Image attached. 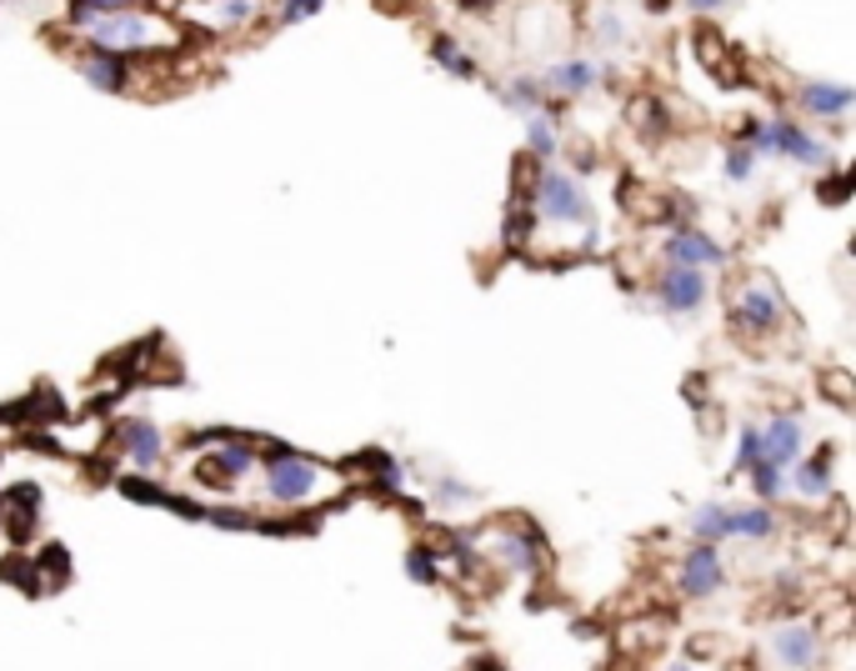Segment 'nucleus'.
I'll return each mask as SVG.
<instances>
[{
	"label": "nucleus",
	"instance_id": "nucleus-9",
	"mask_svg": "<svg viewBox=\"0 0 856 671\" xmlns=\"http://www.w3.org/2000/svg\"><path fill=\"white\" fill-rule=\"evenodd\" d=\"M81 65V76L96 90H126V55L100 51V45H86V51H71Z\"/></svg>",
	"mask_w": 856,
	"mask_h": 671
},
{
	"label": "nucleus",
	"instance_id": "nucleus-12",
	"mask_svg": "<svg viewBox=\"0 0 856 671\" xmlns=\"http://www.w3.org/2000/svg\"><path fill=\"white\" fill-rule=\"evenodd\" d=\"M597 76H601V71L591 61H561V65H552V71H546L542 86L556 90V96H586V90L597 86Z\"/></svg>",
	"mask_w": 856,
	"mask_h": 671
},
{
	"label": "nucleus",
	"instance_id": "nucleus-14",
	"mask_svg": "<svg viewBox=\"0 0 856 671\" xmlns=\"http://www.w3.org/2000/svg\"><path fill=\"white\" fill-rule=\"evenodd\" d=\"M621 206H627L636 221H666V216H672L666 195H662V191H651V185H641V181H627V185H621Z\"/></svg>",
	"mask_w": 856,
	"mask_h": 671
},
{
	"label": "nucleus",
	"instance_id": "nucleus-6",
	"mask_svg": "<svg viewBox=\"0 0 856 671\" xmlns=\"http://www.w3.org/2000/svg\"><path fill=\"white\" fill-rule=\"evenodd\" d=\"M771 661L781 667H816L822 661V631L806 627V621H792V627H777L771 631Z\"/></svg>",
	"mask_w": 856,
	"mask_h": 671
},
{
	"label": "nucleus",
	"instance_id": "nucleus-25",
	"mask_svg": "<svg viewBox=\"0 0 856 671\" xmlns=\"http://www.w3.org/2000/svg\"><path fill=\"white\" fill-rule=\"evenodd\" d=\"M141 0H71V21H96V15H116V11H136Z\"/></svg>",
	"mask_w": 856,
	"mask_h": 671
},
{
	"label": "nucleus",
	"instance_id": "nucleus-4",
	"mask_svg": "<svg viewBox=\"0 0 856 671\" xmlns=\"http://www.w3.org/2000/svg\"><path fill=\"white\" fill-rule=\"evenodd\" d=\"M676 586H682V596H696V601H706V596H716L721 586H727V566H721V556H716L711 542H702L696 552L682 556V566H676Z\"/></svg>",
	"mask_w": 856,
	"mask_h": 671
},
{
	"label": "nucleus",
	"instance_id": "nucleus-33",
	"mask_svg": "<svg viewBox=\"0 0 856 671\" xmlns=\"http://www.w3.org/2000/svg\"><path fill=\"white\" fill-rule=\"evenodd\" d=\"M696 657H727V641L721 637H692V661Z\"/></svg>",
	"mask_w": 856,
	"mask_h": 671
},
{
	"label": "nucleus",
	"instance_id": "nucleus-38",
	"mask_svg": "<svg viewBox=\"0 0 856 671\" xmlns=\"http://www.w3.org/2000/svg\"><path fill=\"white\" fill-rule=\"evenodd\" d=\"M381 6H386V11H396V6H406V0H381Z\"/></svg>",
	"mask_w": 856,
	"mask_h": 671
},
{
	"label": "nucleus",
	"instance_id": "nucleus-11",
	"mask_svg": "<svg viewBox=\"0 0 856 671\" xmlns=\"http://www.w3.org/2000/svg\"><path fill=\"white\" fill-rule=\"evenodd\" d=\"M35 511H41V491L35 487H15L11 497H6V521H0V526L11 531L15 542H25V536H35Z\"/></svg>",
	"mask_w": 856,
	"mask_h": 671
},
{
	"label": "nucleus",
	"instance_id": "nucleus-13",
	"mask_svg": "<svg viewBox=\"0 0 856 671\" xmlns=\"http://www.w3.org/2000/svg\"><path fill=\"white\" fill-rule=\"evenodd\" d=\"M796 471H792V487H796V497H806V501H826L832 497V451H822V461H802L796 456Z\"/></svg>",
	"mask_w": 856,
	"mask_h": 671
},
{
	"label": "nucleus",
	"instance_id": "nucleus-19",
	"mask_svg": "<svg viewBox=\"0 0 856 671\" xmlns=\"http://www.w3.org/2000/svg\"><path fill=\"white\" fill-rule=\"evenodd\" d=\"M627 126H631V130H641V136H662V126H666V106L646 90V96H636V100L627 106Z\"/></svg>",
	"mask_w": 856,
	"mask_h": 671
},
{
	"label": "nucleus",
	"instance_id": "nucleus-36",
	"mask_svg": "<svg viewBox=\"0 0 856 671\" xmlns=\"http://www.w3.org/2000/svg\"><path fill=\"white\" fill-rule=\"evenodd\" d=\"M686 6H692V11H721L727 0H686Z\"/></svg>",
	"mask_w": 856,
	"mask_h": 671
},
{
	"label": "nucleus",
	"instance_id": "nucleus-7",
	"mask_svg": "<svg viewBox=\"0 0 856 671\" xmlns=\"http://www.w3.org/2000/svg\"><path fill=\"white\" fill-rule=\"evenodd\" d=\"M802 441H806V426L796 412H781L761 426V461L771 466H792L802 456Z\"/></svg>",
	"mask_w": 856,
	"mask_h": 671
},
{
	"label": "nucleus",
	"instance_id": "nucleus-31",
	"mask_svg": "<svg viewBox=\"0 0 856 671\" xmlns=\"http://www.w3.org/2000/svg\"><path fill=\"white\" fill-rule=\"evenodd\" d=\"M0 576H6V582H21L25 592H35V562H25V556H11Z\"/></svg>",
	"mask_w": 856,
	"mask_h": 671
},
{
	"label": "nucleus",
	"instance_id": "nucleus-18",
	"mask_svg": "<svg viewBox=\"0 0 856 671\" xmlns=\"http://www.w3.org/2000/svg\"><path fill=\"white\" fill-rule=\"evenodd\" d=\"M731 536H741V542H767V536H777V516H771L767 507H737L731 511Z\"/></svg>",
	"mask_w": 856,
	"mask_h": 671
},
{
	"label": "nucleus",
	"instance_id": "nucleus-23",
	"mask_svg": "<svg viewBox=\"0 0 856 671\" xmlns=\"http://www.w3.org/2000/svg\"><path fill=\"white\" fill-rule=\"evenodd\" d=\"M747 471H751V481H757V497H761V501H777L781 491H787V466L757 461V466H747Z\"/></svg>",
	"mask_w": 856,
	"mask_h": 671
},
{
	"label": "nucleus",
	"instance_id": "nucleus-16",
	"mask_svg": "<svg viewBox=\"0 0 856 671\" xmlns=\"http://www.w3.org/2000/svg\"><path fill=\"white\" fill-rule=\"evenodd\" d=\"M692 536L696 542H721V536H731V507L727 501H702V507L692 511Z\"/></svg>",
	"mask_w": 856,
	"mask_h": 671
},
{
	"label": "nucleus",
	"instance_id": "nucleus-21",
	"mask_svg": "<svg viewBox=\"0 0 856 671\" xmlns=\"http://www.w3.org/2000/svg\"><path fill=\"white\" fill-rule=\"evenodd\" d=\"M696 55H702V65H711L716 76H731L727 41H721V31H711V25H696Z\"/></svg>",
	"mask_w": 856,
	"mask_h": 671
},
{
	"label": "nucleus",
	"instance_id": "nucleus-5",
	"mask_svg": "<svg viewBox=\"0 0 856 671\" xmlns=\"http://www.w3.org/2000/svg\"><path fill=\"white\" fill-rule=\"evenodd\" d=\"M656 301H662L672 316L702 311V301H706V271H696V266H666V276L656 281Z\"/></svg>",
	"mask_w": 856,
	"mask_h": 671
},
{
	"label": "nucleus",
	"instance_id": "nucleus-22",
	"mask_svg": "<svg viewBox=\"0 0 856 671\" xmlns=\"http://www.w3.org/2000/svg\"><path fill=\"white\" fill-rule=\"evenodd\" d=\"M556 120L542 116V110H532V120H526V141H532V156L536 161H552L556 156Z\"/></svg>",
	"mask_w": 856,
	"mask_h": 671
},
{
	"label": "nucleus",
	"instance_id": "nucleus-15",
	"mask_svg": "<svg viewBox=\"0 0 856 671\" xmlns=\"http://www.w3.org/2000/svg\"><path fill=\"white\" fill-rule=\"evenodd\" d=\"M802 106L812 110V116H846V110H852V86H832V81L802 86Z\"/></svg>",
	"mask_w": 856,
	"mask_h": 671
},
{
	"label": "nucleus",
	"instance_id": "nucleus-27",
	"mask_svg": "<svg viewBox=\"0 0 856 671\" xmlns=\"http://www.w3.org/2000/svg\"><path fill=\"white\" fill-rule=\"evenodd\" d=\"M721 171H727V181H751V171H757V151H751V146H731Z\"/></svg>",
	"mask_w": 856,
	"mask_h": 671
},
{
	"label": "nucleus",
	"instance_id": "nucleus-30",
	"mask_svg": "<svg viewBox=\"0 0 856 671\" xmlns=\"http://www.w3.org/2000/svg\"><path fill=\"white\" fill-rule=\"evenodd\" d=\"M436 566H441V556L431 552V546H421V552H411V562H406V572H411V582H436Z\"/></svg>",
	"mask_w": 856,
	"mask_h": 671
},
{
	"label": "nucleus",
	"instance_id": "nucleus-32",
	"mask_svg": "<svg viewBox=\"0 0 856 671\" xmlns=\"http://www.w3.org/2000/svg\"><path fill=\"white\" fill-rule=\"evenodd\" d=\"M325 0H286V11H281V21H311L315 11H321Z\"/></svg>",
	"mask_w": 856,
	"mask_h": 671
},
{
	"label": "nucleus",
	"instance_id": "nucleus-1",
	"mask_svg": "<svg viewBox=\"0 0 856 671\" xmlns=\"http://www.w3.org/2000/svg\"><path fill=\"white\" fill-rule=\"evenodd\" d=\"M532 201H536L532 211L546 226H591V201H586V191L576 185V175H566V171L536 175Z\"/></svg>",
	"mask_w": 856,
	"mask_h": 671
},
{
	"label": "nucleus",
	"instance_id": "nucleus-28",
	"mask_svg": "<svg viewBox=\"0 0 856 671\" xmlns=\"http://www.w3.org/2000/svg\"><path fill=\"white\" fill-rule=\"evenodd\" d=\"M761 461V426H741V441H737V471H747V466Z\"/></svg>",
	"mask_w": 856,
	"mask_h": 671
},
{
	"label": "nucleus",
	"instance_id": "nucleus-26",
	"mask_svg": "<svg viewBox=\"0 0 856 671\" xmlns=\"http://www.w3.org/2000/svg\"><path fill=\"white\" fill-rule=\"evenodd\" d=\"M822 391H826V396H832V406H842V412H846V406H852V401H856V391H852V376H846L842 366H826V371H822Z\"/></svg>",
	"mask_w": 856,
	"mask_h": 671
},
{
	"label": "nucleus",
	"instance_id": "nucleus-34",
	"mask_svg": "<svg viewBox=\"0 0 856 671\" xmlns=\"http://www.w3.org/2000/svg\"><path fill=\"white\" fill-rule=\"evenodd\" d=\"M621 35H627V25H621V21H617V15H611V11H607V15H601V41H607V45H611V41H621Z\"/></svg>",
	"mask_w": 856,
	"mask_h": 671
},
{
	"label": "nucleus",
	"instance_id": "nucleus-17",
	"mask_svg": "<svg viewBox=\"0 0 856 671\" xmlns=\"http://www.w3.org/2000/svg\"><path fill=\"white\" fill-rule=\"evenodd\" d=\"M211 6H216V11H185V21H206V25H216V31L256 21V0H211Z\"/></svg>",
	"mask_w": 856,
	"mask_h": 671
},
{
	"label": "nucleus",
	"instance_id": "nucleus-20",
	"mask_svg": "<svg viewBox=\"0 0 856 671\" xmlns=\"http://www.w3.org/2000/svg\"><path fill=\"white\" fill-rule=\"evenodd\" d=\"M431 61L441 65V71H451V76H461V81H471V76H477V65H471V55L461 51L456 41H446V35H436V41H431Z\"/></svg>",
	"mask_w": 856,
	"mask_h": 671
},
{
	"label": "nucleus",
	"instance_id": "nucleus-3",
	"mask_svg": "<svg viewBox=\"0 0 856 671\" xmlns=\"http://www.w3.org/2000/svg\"><path fill=\"white\" fill-rule=\"evenodd\" d=\"M266 491H271V501H281V507H306V501L321 497V471H315V461H306V456L271 446Z\"/></svg>",
	"mask_w": 856,
	"mask_h": 671
},
{
	"label": "nucleus",
	"instance_id": "nucleus-37",
	"mask_svg": "<svg viewBox=\"0 0 856 671\" xmlns=\"http://www.w3.org/2000/svg\"><path fill=\"white\" fill-rule=\"evenodd\" d=\"M646 6H651V11H656V15H662L666 6H672V0H646Z\"/></svg>",
	"mask_w": 856,
	"mask_h": 671
},
{
	"label": "nucleus",
	"instance_id": "nucleus-10",
	"mask_svg": "<svg viewBox=\"0 0 856 671\" xmlns=\"http://www.w3.org/2000/svg\"><path fill=\"white\" fill-rule=\"evenodd\" d=\"M110 446H120V451H126L130 461L141 466V471H146V466H156V461L165 456V436L156 432L151 422H126V426L116 432V441H110Z\"/></svg>",
	"mask_w": 856,
	"mask_h": 671
},
{
	"label": "nucleus",
	"instance_id": "nucleus-29",
	"mask_svg": "<svg viewBox=\"0 0 856 671\" xmlns=\"http://www.w3.org/2000/svg\"><path fill=\"white\" fill-rule=\"evenodd\" d=\"M65 566H71V556H65V546H45V556L35 562V572L45 576V582H55L61 586L65 582Z\"/></svg>",
	"mask_w": 856,
	"mask_h": 671
},
{
	"label": "nucleus",
	"instance_id": "nucleus-8",
	"mask_svg": "<svg viewBox=\"0 0 856 671\" xmlns=\"http://www.w3.org/2000/svg\"><path fill=\"white\" fill-rule=\"evenodd\" d=\"M666 260L672 266H696V271H706V266H721L727 260V251L716 246L711 236H702V231H692V226H682L672 241H666Z\"/></svg>",
	"mask_w": 856,
	"mask_h": 671
},
{
	"label": "nucleus",
	"instance_id": "nucleus-35",
	"mask_svg": "<svg viewBox=\"0 0 856 671\" xmlns=\"http://www.w3.org/2000/svg\"><path fill=\"white\" fill-rule=\"evenodd\" d=\"M702 432H706V436H716V432H721V412H716L711 401L702 406Z\"/></svg>",
	"mask_w": 856,
	"mask_h": 671
},
{
	"label": "nucleus",
	"instance_id": "nucleus-24",
	"mask_svg": "<svg viewBox=\"0 0 856 671\" xmlns=\"http://www.w3.org/2000/svg\"><path fill=\"white\" fill-rule=\"evenodd\" d=\"M501 100H506V106H516V110H542V100H546V86L542 81H511L506 90H501Z\"/></svg>",
	"mask_w": 856,
	"mask_h": 671
},
{
	"label": "nucleus",
	"instance_id": "nucleus-2",
	"mask_svg": "<svg viewBox=\"0 0 856 671\" xmlns=\"http://www.w3.org/2000/svg\"><path fill=\"white\" fill-rule=\"evenodd\" d=\"M731 321L747 341H761L777 331V321H787V301L767 276H751L747 286H731Z\"/></svg>",
	"mask_w": 856,
	"mask_h": 671
}]
</instances>
